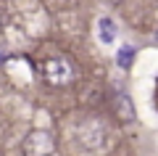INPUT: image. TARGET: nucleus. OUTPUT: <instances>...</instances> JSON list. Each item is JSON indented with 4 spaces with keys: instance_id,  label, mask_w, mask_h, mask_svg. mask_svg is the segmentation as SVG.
Segmentation results:
<instances>
[{
    "instance_id": "nucleus-3",
    "label": "nucleus",
    "mask_w": 158,
    "mask_h": 156,
    "mask_svg": "<svg viewBox=\"0 0 158 156\" xmlns=\"http://www.w3.org/2000/svg\"><path fill=\"white\" fill-rule=\"evenodd\" d=\"M77 135H79V140H82L85 148L95 151V148H100V145L106 143L108 130H106V124H103V119H87L85 124H79Z\"/></svg>"
},
{
    "instance_id": "nucleus-2",
    "label": "nucleus",
    "mask_w": 158,
    "mask_h": 156,
    "mask_svg": "<svg viewBox=\"0 0 158 156\" xmlns=\"http://www.w3.org/2000/svg\"><path fill=\"white\" fill-rule=\"evenodd\" d=\"M21 154L24 156H53L56 154V140L48 130H32L21 140Z\"/></svg>"
},
{
    "instance_id": "nucleus-6",
    "label": "nucleus",
    "mask_w": 158,
    "mask_h": 156,
    "mask_svg": "<svg viewBox=\"0 0 158 156\" xmlns=\"http://www.w3.org/2000/svg\"><path fill=\"white\" fill-rule=\"evenodd\" d=\"M135 53H137V50L132 48V45H124V48L118 50V56H116V64H118L121 69H129L132 61H135Z\"/></svg>"
},
{
    "instance_id": "nucleus-8",
    "label": "nucleus",
    "mask_w": 158,
    "mask_h": 156,
    "mask_svg": "<svg viewBox=\"0 0 158 156\" xmlns=\"http://www.w3.org/2000/svg\"><path fill=\"white\" fill-rule=\"evenodd\" d=\"M156 42H158V34H156Z\"/></svg>"
},
{
    "instance_id": "nucleus-5",
    "label": "nucleus",
    "mask_w": 158,
    "mask_h": 156,
    "mask_svg": "<svg viewBox=\"0 0 158 156\" xmlns=\"http://www.w3.org/2000/svg\"><path fill=\"white\" fill-rule=\"evenodd\" d=\"M116 111H118V117L124 119V122L135 119V109H132V100H129V95H118V100H116Z\"/></svg>"
},
{
    "instance_id": "nucleus-1",
    "label": "nucleus",
    "mask_w": 158,
    "mask_h": 156,
    "mask_svg": "<svg viewBox=\"0 0 158 156\" xmlns=\"http://www.w3.org/2000/svg\"><path fill=\"white\" fill-rule=\"evenodd\" d=\"M42 77H45V82L56 85V87H61V85H69L74 79V66L69 58L63 56H53V58H45L42 61Z\"/></svg>"
},
{
    "instance_id": "nucleus-7",
    "label": "nucleus",
    "mask_w": 158,
    "mask_h": 156,
    "mask_svg": "<svg viewBox=\"0 0 158 156\" xmlns=\"http://www.w3.org/2000/svg\"><path fill=\"white\" fill-rule=\"evenodd\" d=\"M108 3H121V0H108Z\"/></svg>"
},
{
    "instance_id": "nucleus-4",
    "label": "nucleus",
    "mask_w": 158,
    "mask_h": 156,
    "mask_svg": "<svg viewBox=\"0 0 158 156\" xmlns=\"http://www.w3.org/2000/svg\"><path fill=\"white\" fill-rule=\"evenodd\" d=\"M116 34H118V27H116V21H113L111 16H100L98 19V40H100L103 45L116 42Z\"/></svg>"
}]
</instances>
